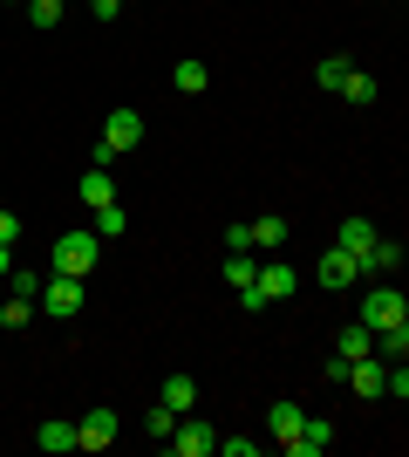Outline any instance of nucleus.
Masks as SVG:
<instances>
[{
    "label": "nucleus",
    "mask_w": 409,
    "mask_h": 457,
    "mask_svg": "<svg viewBox=\"0 0 409 457\" xmlns=\"http://www.w3.org/2000/svg\"><path fill=\"white\" fill-rule=\"evenodd\" d=\"M123 226H130V219H123L117 198H110V205H96V239H123Z\"/></svg>",
    "instance_id": "20"
},
{
    "label": "nucleus",
    "mask_w": 409,
    "mask_h": 457,
    "mask_svg": "<svg viewBox=\"0 0 409 457\" xmlns=\"http://www.w3.org/2000/svg\"><path fill=\"white\" fill-rule=\"evenodd\" d=\"M143 430H151V437H171V430H177V417H171V410H164V403H157L151 417H143Z\"/></svg>",
    "instance_id": "24"
},
{
    "label": "nucleus",
    "mask_w": 409,
    "mask_h": 457,
    "mask_svg": "<svg viewBox=\"0 0 409 457\" xmlns=\"http://www.w3.org/2000/svg\"><path fill=\"white\" fill-rule=\"evenodd\" d=\"M314 82H321V89H341V82H348V55H328L314 69Z\"/></svg>",
    "instance_id": "21"
},
{
    "label": "nucleus",
    "mask_w": 409,
    "mask_h": 457,
    "mask_svg": "<svg viewBox=\"0 0 409 457\" xmlns=\"http://www.w3.org/2000/svg\"><path fill=\"white\" fill-rule=\"evenodd\" d=\"M225 253H253V226H246V219H233V232H225Z\"/></svg>",
    "instance_id": "25"
},
{
    "label": "nucleus",
    "mask_w": 409,
    "mask_h": 457,
    "mask_svg": "<svg viewBox=\"0 0 409 457\" xmlns=\"http://www.w3.org/2000/svg\"><path fill=\"white\" fill-rule=\"evenodd\" d=\"M253 287H259V294H266V307H273V301H293V287H300V273H293L287 260H259Z\"/></svg>",
    "instance_id": "6"
},
{
    "label": "nucleus",
    "mask_w": 409,
    "mask_h": 457,
    "mask_svg": "<svg viewBox=\"0 0 409 457\" xmlns=\"http://www.w3.org/2000/svg\"><path fill=\"white\" fill-rule=\"evenodd\" d=\"M164 444H171L177 457H212V451H218V430H212L205 417H192V410H184V417H177V430H171Z\"/></svg>",
    "instance_id": "3"
},
{
    "label": "nucleus",
    "mask_w": 409,
    "mask_h": 457,
    "mask_svg": "<svg viewBox=\"0 0 409 457\" xmlns=\"http://www.w3.org/2000/svg\"><path fill=\"white\" fill-rule=\"evenodd\" d=\"M35 321V301H28V294H14V301L0 307V328H28Z\"/></svg>",
    "instance_id": "22"
},
{
    "label": "nucleus",
    "mask_w": 409,
    "mask_h": 457,
    "mask_svg": "<svg viewBox=\"0 0 409 457\" xmlns=\"http://www.w3.org/2000/svg\"><path fill=\"white\" fill-rule=\"evenodd\" d=\"M89 7H96V21H117L123 14V0H89Z\"/></svg>",
    "instance_id": "28"
},
{
    "label": "nucleus",
    "mask_w": 409,
    "mask_h": 457,
    "mask_svg": "<svg viewBox=\"0 0 409 457\" xmlns=\"http://www.w3.org/2000/svg\"><path fill=\"white\" fill-rule=\"evenodd\" d=\"M157 403H164L171 417H184V410H192V403H198V382H192V376H171V382H164V396H157Z\"/></svg>",
    "instance_id": "11"
},
{
    "label": "nucleus",
    "mask_w": 409,
    "mask_h": 457,
    "mask_svg": "<svg viewBox=\"0 0 409 457\" xmlns=\"http://www.w3.org/2000/svg\"><path fill=\"white\" fill-rule=\"evenodd\" d=\"M328 444H334V423H328V417H307V423L287 437V457H321Z\"/></svg>",
    "instance_id": "7"
},
{
    "label": "nucleus",
    "mask_w": 409,
    "mask_h": 457,
    "mask_svg": "<svg viewBox=\"0 0 409 457\" xmlns=\"http://www.w3.org/2000/svg\"><path fill=\"white\" fill-rule=\"evenodd\" d=\"M253 226V253H280L287 246V219H246Z\"/></svg>",
    "instance_id": "12"
},
{
    "label": "nucleus",
    "mask_w": 409,
    "mask_h": 457,
    "mask_svg": "<svg viewBox=\"0 0 409 457\" xmlns=\"http://www.w3.org/2000/svg\"><path fill=\"white\" fill-rule=\"evenodd\" d=\"M35 444H41V451H55V457H61V451H76V423H61V417H55V423H41Z\"/></svg>",
    "instance_id": "14"
},
{
    "label": "nucleus",
    "mask_w": 409,
    "mask_h": 457,
    "mask_svg": "<svg viewBox=\"0 0 409 457\" xmlns=\"http://www.w3.org/2000/svg\"><path fill=\"white\" fill-rule=\"evenodd\" d=\"M253 273H259L253 253H225V280H233V294H239V287H253Z\"/></svg>",
    "instance_id": "18"
},
{
    "label": "nucleus",
    "mask_w": 409,
    "mask_h": 457,
    "mask_svg": "<svg viewBox=\"0 0 409 457\" xmlns=\"http://www.w3.org/2000/svg\"><path fill=\"white\" fill-rule=\"evenodd\" d=\"M314 280L328 287V294H341V287L362 280V260H355L348 246H328V253H321V267H314Z\"/></svg>",
    "instance_id": "4"
},
{
    "label": "nucleus",
    "mask_w": 409,
    "mask_h": 457,
    "mask_svg": "<svg viewBox=\"0 0 409 457\" xmlns=\"http://www.w3.org/2000/svg\"><path fill=\"white\" fill-rule=\"evenodd\" d=\"M334 246H348L355 260H362V253L375 246V226H369V219H341V239H334Z\"/></svg>",
    "instance_id": "15"
},
{
    "label": "nucleus",
    "mask_w": 409,
    "mask_h": 457,
    "mask_svg": "<svg viewBox=\"0 0 409 457\" xmlns=\"http://www.w3.org/2000/svg\"><path fill=\"white\" fill-rule=\"evenodd\" d=\"M82 205L96 212V205H110V198H117V171H102V164H89V171H82Z\"/></svg>",
    "instance_id": "9"
},
{
    "label": "nucleus",
    "mask_w": 409,
    "mask_h": 457,
    "mask_svg": "<svg viewBox=\"0 0 409 457\" xmlns=\"http://www.w3.org/2000/svg\"><path fill=\"white\" fill-rule=\"evenodd\" d=\"M7 7H28V0H7Z\"/></svg>",
    "instance_id": "30"
},
{
    "label": "nucleus",
    "mask_w": 409,
    "mask_h": 457,
    "mask_svg": "<svg viewBox=\"0 0 409 457\" xmlns=\"http://www.w3.org/2000/svg\"><path fill=\"white\" fill-rule=\"evenodd\" d=\"M48 260H55V273L82 280V273H96V260H102V239H96V232H61Z\"/></svg>",
    "instance_id": "1"
},
{
    "label": "nucleus",
    "mask_w": 409,
    "mask_h": 457,
    "mask_svg": "<svg viewBox=\"0 0 409 457\" xmlns=\"http://www.w3.org/2000/svg\"><path fill=\"white\" fill-rule=\"evenodd\" d=\"M177 96H205V82H212V69H205V62H192V55H184V62H177Z\"/></svg>",
    "instance_id": "16"
},
{
    "label": "nucleus",
    "mask_w": 409,
    "mask_h": 457,
    "mask_svg": "<svg viewBox=\"0 0 409 457\" xmlns=\"http://www.w3.org/2000/svg\"><path fill=\"white\" fill-rule=\"evenodd\" d=\"M35 307L48 314V321H76V314H82V280H69V273H55V280H41Z\"/></svg>",
    "instance_id": "2"
},
{
    "label": "nucleus",
    "mask_w": 409,
    "mask_h": 457,
    "mask_svg": "<svg viewBox=\"0 0 409 457\" xmlns=\"http://www.w3.org/2000/svg\"><path fill=\"white\" fill-rule=\"evenodd\" d=\"M28 21H35V28H55V21H61V0H28Z\"/></svg>",
    "instance_id": "23"
},
{
    "label": "nucleus",
    "mask_w": 409,
    "mask_h": 457,
    "mask_svg": "<svg viewBox=\"0 0 409 457\" xmlns=\"http://www.w3.org/2000/svg\"><path fill=\"white\" fill-rule=\"evenodd\" d=\"M403 267V246H396V239H375L369 253H362V273H396Z\"/></svg>",
    "instance_id": "13"
},
{
    "label": "nucleus",
    "mask_w": 409,
    "mask_h": 457,
    "mask_svg": "<svg viewBox=\"0 0 409 457\" xmlns=\"http://www.w3.org/2000/svg\"><path fill=\"white\" fill-rule=\"evenodd\" d=\"M253 451H259L253 437H218V457H253Z\"/></svg>",
    "instance_id": "26"
},
{
    "label": "nucleus",
    "mask_w": 409,
    "mask_h": 457,
    "mask_svg": "<svg viewBox=\"0 0 409 457\" xmlns=\"http://www.w3.org/2000/svg\"><path fill=\"white\" fill-rule=\"evenodd\" d=\"M300 423H307V410H300V403H273V410H266V430H273V444H280V451H287V437L300 430Z\"/></svg>",
    "instance_id": "10"
},
{
    "label": "nucleus",
    "mask_w": 409,
    "mask_h": 457,
    "mask_svg": "<svg viewBox=\"0 0 409 457\" xmlns=\"http://www.w3.org/2000/svg\"><path fill=\"white\" fill-rule=\"evenodd\" d=\"M7 273H14V246H0V280H7Z\"/></svg>",
    "instance_id": "29"
},
{
    "label": "nucleus",
    "mask_w": 409,
    "mask_h": 457,
    "mask_svg": "<svg viewBox=\"0 0 409 457\" xmlns=\"http://www.w3.org/2000/svg\"><path fill=\"white\" fill-rule=\"evenodd\" d=\"M341 362H362V355H375V335L369 328H341V348H334Z\"/></svg>",
    "instance_id": "17"
},
{
    "label": "nucleus",
    "mask_w": 409,
    "mask_h": 457,
    "mask_svg": "<svg viewBox=\"0 0 409 457\" xmlns=\"http://www.w3.org/2000/svg\"><path fill=\"white\" fill-rule=\"evenodd\" d=\"M14 239H20V219H14L7 205H0V246H14Z\"/></svg>",
    "instance_id": "27"
},
{
    "label": "nucleus",
    "mask_w": 409,
    "mask_h": 457,
    "mask_svg": "<svg viewBox=\"0 0 409 457\" xmlns=\"http://www.w3.org/2000/svg\"><path fill=\"white\" fill-rule=\"evenodd\" d=\"M117 410H89V417L76 423V451H110V444H117Z\"/></svg>",
    "instance_id": "5"
},
{
    "label": "nucleus",
    "mask_w": 409,
    "mask_h": 457,
    "mask_svg": "<svg viewBox=\"0 0 409 457\" xmlns=\"http://www.w3.org/2000/svg\"><path fill=\"white\" fill-rule=\"evenodd\" d=\"M341 96H348L355 110H369V103H375V76H362V69H348V82H341Z\"/></svg>",
    "instance_id": "19"
},
{
    "label": "nucleus",
    "mask_w": 409,
    "mask_h": 457,
    "mask_svg": "<svg viewBox=\"0 0 409 457\" xmlns=\"http://www.w3.org/2000/svg\"><path fill=\"white\" fill-rule=\"evenodd\" d=\"M102 144H110V151H136V144H143V116H136V110H110Z\"/></svg>",
    "instance_id": "8"
}]
</instances>
